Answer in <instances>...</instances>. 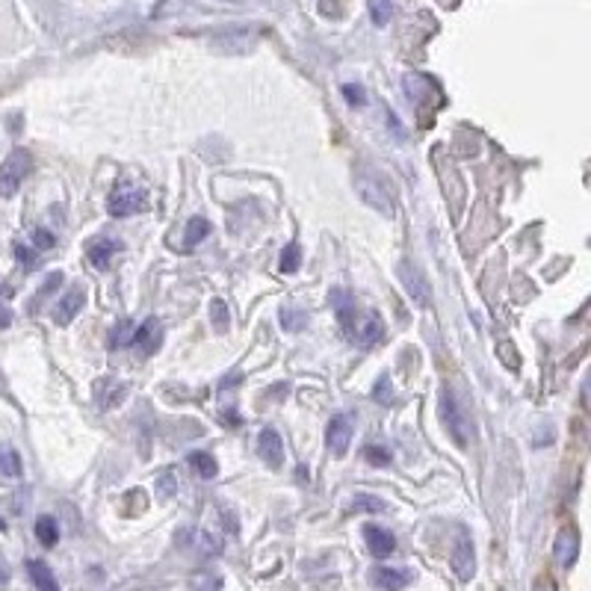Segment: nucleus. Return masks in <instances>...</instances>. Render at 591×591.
I'll return each instance as SVG.
<instances>
[{
  "mask_svg": "<svg viewBox=\"0 0 591 591\" xmlns=\"http://www.w3.org/2000/svg\"><path fill=\"white\" fill-rule=\"evenodd\" d=\"M335 311H337V323L346 331V337L361 343V346H373L385 337V326L378 314L373 311H364L358 307L346 293H335Z\"/></svg>",
  "mask_w": 591,
  "mask_h": 591,
  "instance_id": "f257e3e1",
  "label": "nucleus"
},
{
  "mask_svg": "<svg viewBox=\"0 0 591 591\" xmlns=\"http://www.w3.org/2000/svg\"><path fill=\"white\" fill-rule=\"evenodd\" d=\"M437 414H441V423H444V429L446 435L453 437V444L458 449H467L470 441H473V423L467 420V414L465 408H461V402L458 396L453 394V390H441V399H437Z\"/></svg>",
  "mask_w": 591,
  "mask_h": 591,
  "instance_id": "f03ea898",
  "label": "nucleus"
},
{
  "mask_svg": "<svg viewBox=\"0 0 591 591\" xmlns=\"http://www.w3.org/2000/svg\"><path fill=\"white\" fill-rule=\"evenodd\" d=\"M355 189H358L364 205H370L373 210L385 213V216H394L396 213V207H394L396 198H394V193H390V186L385 184V177L376 169H366L364 165V169L355 175Z\"/></svg>",
  "mask_w": 591,
  "mask_h": 591,
  "instance_id": "7ed1b4c3",
  "label": "nucleus"
},
{
  "mask_svg": "<svg viewBox=\"0 0 591 591\" xmlns=\"http://www.w3.org/2000/svg\"><path fill=\"white\" fill-rule=\"evenodd\" d=\"M30 151L24 148H15L9 154V157L0 163V198H12L21 189L24 177L30 175Z\"/></svg>",
  "mask_w": 591,
  "mask_h": 591,
  "instance_id": "20e7f679",
  "label": "nucleus"
},
{
  "mask_svg": "<svg viewBox=\"0 0 591 591\" xmlns=\"http://www.w3.org/2000/svg\"><path fill=\"white\" fill-rule=\"evenodd\" d=\"M148 207V193L139 186H118L115 193L106 198V210L110 216H134V213H142Z\"/></svg>",
  "mask_w": 591,
  "mask_h": 591,
  "instance_id": "39448f33",
  "label": "nucleus"
},
{
  "mask_svg": "<svg viewBox=\"0 0 591 591\" xmlns=\"http://www.w3.org/2000/svg\"><path fill=\"white\" fill-rule=\"evenodd\" d=\"M453 571L461 583H470L476 574V550H473V538L467 536V529L458 532L456 547H453Z\"/></svg>",
  "mask_w": 591,
  "mask_h": 591,
  "instance_id": "423d86ee",
  "label": "nucleus"
},
{
  "mask_svg": "<svg viewBox=\"0 0 591 591\" xmlns=\"http://www.w3.org/2000/svg\"><path fill=\"white\" fill-rule=\"evenodd\" d=\"M352 435H355V423L349 414H337L335 420L328 423V429H326V444L331 449V456H337L343 458L349 453V444H352Z\"/></svg>",
  "mask_w": 591,
  "mask_h": 591,
  "instance_id": "0eeeda50",
  "label": "nucleus"
},
{
  "mask_svg": "<svg viewBox=\"0 0 591 591\" xmlns=\"http://www.w3.org/2000/svg\"><path fill=\"white\" fill-rule=\"evenodd\" d=\"M399 278H402V287L408 290V296H411L414 302H417L420 307L429 305L432 290H429V281H426L423 269L417 264H402L399 266Z\"/></svg>",
  "mask_w": 591,
  "mask_h": 591,
  "instance_id": "6e6552de",
  "label": "nucleus"
},
{
  "mask_svg": "<svg viewBox=\"0 0 591 591\" xmlns=\"http://www.w3.org/2000/svg\"><path fill=\"white\" fill-rule=\"evenodd\" d=\"M579 556V532L574 526L559 529V536L553 541V559L559 567H574Z\"/></svg>",
  "mask_w": 591,
  "mask_h": 591,
  "instance_id": "1a4fd4ad",
  "label": "nucleus"
},
{
  "mask_svg": "<svg viewBox=\"0 0 591 591\" xmlns=\"http://www.w3.org/2000/svg\"><path fill=\"white\" fill-rule=\"evenodd\" d=\"M83 305H86V290H83V287L65 290L63 296H59V302L54 305V323L56 326H68L71 319L83 311Z\"/></svg>",
  "mask_w": 591,
  "mask_h": 591,
  "instance_id": "9d476101",
  "label": "nucleus"
},
{
  "mask_svg": "<svg viewBox=\"0 0 591 591\" xmlns=\"http://www.w3.org/2000/svg\"><path fill=\"white\" fill-rule=\"evenodd\" d=\"M364 541H366V550H370L376 559H387V556L396 550V538L390 536L385 526H376V524L364 526Z\"/></svg>",
  "mask_w": 591,
  "mask_h": 591,
  "instance_id": "9b49d317",
  "label": "nucleus"
},
{
  "mask_svg": "<svg viewBox=\"0 0 591 591\" xmlns=\"http://www.w3.org/2000/svg\"><path fill=\"white\" fill-rule=\"evenodd\" d=\"M257 456L264 458L269 467L284 465V441L275 429H264L257 435Z\"/></svg>",
  "mask_w": 591,
  "mask_h": 591,
  "instance_id": "f8f14e48",
  "label": "nucleus"
},
{
  "mask_svg": "<svg viewBox=\"0 0 591 591\" xmlns=\"http://www.w3.org/2000/svg\"><path fill=\"white\" fill-rule=\"evenodd\" d=\"M370 583L378 591H402L408 586V571L402 567H387V565H378L370 571Z\"/></svg>",
  "mask_w": 591,
  "mask_h": 591,
  "instance_id": "ddd939ff",
  "label": "nucleus"
},
{
  "mask_svg": "<svg viewBox=\"0 0 591 591\" xmlns=\"http://www.w3.org/2000/svg\"><path fill=\"white\" fill-rule=\"evenodd\" d=\"M134 343L139 346L142 355H154L160 346H163V326H160V319H145L139 328H136V337Z\"/></svg>",
  "mask_w": 591,
  "mask_h": 591,
  "instance_id": "4468645a",
  "label": "nucleus"
},
{
  "mask_svg": "<svg viewBox=\"0 0 591 591\" xmlns=\"http://www.w3.org/2000/svg\"><path fill=\"white\" fill-rule=\"evenodd\" d=\"M122 252V243L113 240V236H101V240H95L89 245V264L95 269H110L113 257Z\"/></svg>",
  "mask_w": 591,
  "mask_h": 591,
  "instance_id": "2eb2a0df",
  "label": "nucleus"
},
{
  "mask_svg": "<svg viewBox=\"0 0 591 591\" xmlns=\"http://www.w3.org/2000/svg\"><path fill=\"white\" fill-rule=\"evenodd\" d=\"M127 396V385L115 382V378H101L98 385H95V402H98V408H115L118 402Z\"/></svg>",
  "mask_w": 591,
  "mask_h": 591,
  "instance_id": "dca6fc26",
  "label": "nucleus"
},
{
  "mask_svg": "<svg viewBox=\"0 0 591 591\" xmlns=\"http://www.w3.org/2000/svg\"><path fill=\"white\" fill-rule=\"evenodd\" d=\"M27 574H30V579H33L35 591H59V583H56L54 571H51V567H47L42 559H30V562H27Z\"/></svg>",
  "mask_w": 591,
  "mask_h": 591,
  "instance_id": "f3484780",
  "label": "nucleus"
},
{
  "mask_svg": "<svg viewBox=\"0 0 591 591\" xmlns=\"http://www.w3.org/2000/svg\"><path fill=\"white\" fill-rule=\"evenodd\" d=\"M189 465H193V470L198 473L201 479H216V473H219L216 458H213L210 453H201V449L189 453Z\"/></svg>",
  "mask_w": 591,
  "mask_h": 591,
  "instance_id": "a211bd4d",
  "label": "nucleus"
},
{
  "mask_svg": "<svg viewBox=\"0 0 591 591\" xmlns=\"http://www.w3.org/2000/svg\"><path fill=\"white\" fill-rule=\"evenodd\" d=\"M35 538H39V544H45V547H54L59 541V524L51 515H42L35 520Z\"/></svg>",
  "mask_w": 591,
  "mask_h": 591,
  "instance_id": "6ab92c4d",
  "label": "nucleus"
},
{
  "mask_svg": "<svg viewBox=\"0 0 591 591\" xmlns=\"http://www.w3.org/2000/svg\"><path fill=\"white\" fill-rule=\"evenodd\" d=\"M210 234V222L205 216H193L186 222V234H184V248H193L198 245L205 236Z\"/></svg>",
  "mask_w": 591,
  "mask_h": 591,
  "instance_id": "aec40b11",
  "label": "nucleus"
},
{
  "mask_svg": "<svg viewBox=\"0 0 591 591\" xmlns=\"http://www.w3.org/2000/svg\"><path fill=\"white\" fill-rule=\"evenodd\" d=\"M366 9H370V18L376 27H385V24H390V18H394V0H366Z\"/></svg>",
  "mask_w": 591,
  "mask_h": 591,
  "instance_id": "412c9836",
  "label": "nucleus"
},
{
  "mask_svg": "<svg viewBox=\"0 0 591 591\" xmlns=\"http://www.w3.org/2000/svg\"><path fill=\"white\" fill-rule=\"evenodd\" d=\"M0 476L6 479L21 476V458L12 446H0Z\"/></svg>",
  "mask_w": 591,
  "mask_h": 591,
  "instance_id": "4be33fe9",
  "label": "nucleus"
},
{
  "mask_svg": "<svg viewBox=\"0 0 591 591\" xmlns=\"http://www.w3.org/2000/svg\"><path fill=\"white\" fill-rule=\"evenodd\" d=\"M278 266H281L284 275H293V272H299L302 269V245L299 243H290L287 248H284Z\"/></svg>",
  "mask_w": 591,
  "mask_h": 591,
  "instance_id": "5701e85b",
  "label": "nucleus"
},
{
  "mask_svg": "<svg viewBox=\"0 0 591 591\" xmlns=\"http://www.w3.org/2000/svg\"><path fill=\"white\" fill-rule=\"evenodd\" d=\"M136 337V328H134V323L130 319H125V323H118L113 331H110V349H122V346H127L130 340Z\"/></svg>",
  "mask_w": 591,
  "mask_h": 591,
  "instance_id": "b1692460",
  "label": "nucleus"
},
{
  "mask_svg": "<svg viewBox=\"0 0 591 591\" xmlns=\"http://www.w3.org/2000/svg\"><path fill=\"white\" fill-rule=\"evenodd\" d=\"M193 588L195 591H222V576L213 571H198L193 576Z\"/></svg>",
  "mask_w": 591,
  "mask_h": 591,
  "instance_id": "393cba45",
  "label": "nucleus"
},
{
  "mask_svg": "<svg viewBox=\"0 0 591 591\" xmlns=\"http://www.w3.org/2000/svg\"><path fill=\"white\" fill-rule=\"evenodd\" d=\"M352 508H355V512H370V515H378V512H385V503H382V500H376V496H370V494H361V496H355Z\"/></svg>",
  "mask_w": 591,
  "mask_h": 591,
  "instance_id": "a878e982",
  "label": "nucleus"
},
{
  "mask_svg": "<svg viewBox=\"0 0 591 591\" xmlns=\"http://www.w3.org/2000/svg\"><path fill=\"white\" fill-rule=\"evenodd\" d=\"M210 316H213V326H216L219 331H225L228 328V305H225L222 299H213V305H210Z\"/></svg>",
  "mask_w": 591,
  "mask_h": 591,
  "instance_id": "bb28decb",
  "label": "nucleus"
},
{
  "mask_svg": "<svg viewBox=\"0 0 591 591\" xmlns=\"http://www.w3.org/2000/svg\"><path fill=\"white\" fill-rule=\"evenodd\" d=\"M364 458L370 461V465H378V467H382V465H387V461H390V449L376 446V444H366V446H364Z\"/></svg>",
  "mask_w": 591,
  "mask_h": 591,
  "instance_id": "cd10ccee",
  "label": "nucleus"
},
{
  "mask_svg": "<svg viewBox=\"0 0 591 591\" xmlns=\"http://www.w3.org/2000/svg\"><path fill=\"white\" fill-rule=\"evenodd\" d=\"M157 488H160V496H163V500H169V496H175V491H177V479H175V473L165 470L163 476L157 479Z\"/></svg>",
  "mask_w": 591,
  "mask_h": 591,
  "instance_id": "c85d7f7f",
  "label": "nucleus"
},
{
  "mask_svg": "<svg viewBox=\"0 0 591 591\" xmlns=\"http://www.w3.org/2000/svg\"><path fill=\"white\" fill-rule=\"evenodd\" d=\"M343 98H346L352 106H364L366 104V92L361 86H355V83H346V86H343Z\"/></svg>",
  "mask_w": 591,
  "mask_h": 591,
  "instance_id": "c756f323",
  "label": "nucleus"
},
{
  "mask_svg": "<svg viewBox=\"0 0 591 591\" xmlns=\"http://www.w3.org/2000/svg\"><path fill=\"white\" fill-rule=\"evenodd\" d=\"M373 399H376V402H390V399H394V396H390V378H387V376H382V378L376 382Z\"/></svg>",
  "mask_w": 591,
  "mask_h": 591,
  "instance_id": "7c9ffc66",
  "label": "nucleus"
},
{
  "mask_svg": "<svg viewBox=\"0 0 591 591\" xmlns=\"http://www.w3.org/2000/svg\"><path fill=\"white\" fill-rule=\"evenodd\" d=\"M33 240H35V245H39V248H51V245L56 243L54 234L45 231V228H35V231H33Z\"/></svg>",
  "mask_w": 591,
  "mask_h": 591,
  "instance_id": "2f4dec72",
  "label": "nucleus"
},
{
  "mask_svg": "<svg viewBox=\"0 0 591 591\" xmlns=\"http://www.w3.org/2000/svg\"><path fill=\"white\" fill-rule=\"evenodd\" d=\"M579 394H583V406L591 411V370L586 373V378H583V390H579Z\"/></svg>",
  "mask_w": 591,
  "mask_h": 591,
  "instance_id": "473e14b6",
  "label": "nucleus"
},
{
  "mask_svg": "<svg viewBox=\"0 0 591 591\" xmlns=\"http://www.w3.org/2000/svg\"><path fill=\"white\" fill-rule=\"evenodd\" d=\"M15 252H18V260H21V264H30V266L35 264V255H30L33 248H27V245H18Z\"/></svg>",
  "mask_w": 591,
  "mask_h": 591,
  "instance_id": "72a5a7b5",
  "label": "nucleus"
},
{
  "mask_svg": "<svg viewBox=\"0 0 591 591\" xmlns=\"http://www.w3.org/2000/svg\"><path fill=\"white\" fill-rule=\"evenodd\" d=\"M532 591H556V586H553V579H547V576H541L538 583H536V588Z\"/></svg>",
  "mask_w": 591,
  "mask_h": 591,
  "instance_id": "f704fd0d",
  "label": "nucleus"
},
{
  "mask_svg": "<svg viewBox=\"0 0 591 591\" xmlns=\"http://www.w3.org/2000/svg\"><path fill=\"white\" fill-rule=\"evenodd\" d=\"M12 323V314H9V307L0 305V328H6Z\"/></svg>",
  "mask_w": 591,
  "mask_h": 591,
  "instance_id": "c9c22d12",
  "label": "nucleus"
},
{
  "mask_svg": "<svg viewBox=\"0 0 591 591\" xmlns=\"http://www.w3.org/2000/svg\"><path fill=\"white\" fill-rule=\"evenodd\" d=\"M6 579H9V574H6V567H0V586H4V583H6Z\"/></svg>",
  "mask_w": 591,
  "mask_h": 591,
  "instance_id": "e433bc0d",
  "label": "nucleus"
},
{
  "mask_svg": "<svg viewBox=\"0 0 591 591\" xmlns=\"http://www.w3.org/2000/svg\"><path fill=\"white\" fill-rule=\"evenodd\" d=\"M0 529H6V524H4V520H0Z\"/></svg>",
  "mask_w": 591,
  "mask_h": 591,
  "instance_id": "4c0bfd02",
  "label": "nucleus"
}]
</instances>
